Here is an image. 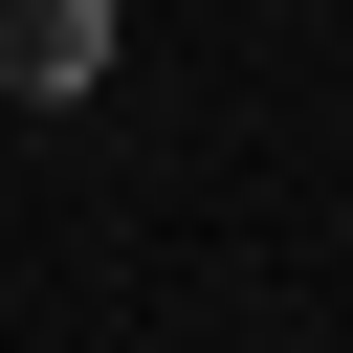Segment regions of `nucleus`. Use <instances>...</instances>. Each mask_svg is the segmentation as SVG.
<instances>
[{"mask_svg":"<svg viewBox=\"0 0 353 353\" xmlns=\"http://www.w3.org/2000/svg\"><path fill=\"white\" fill-rule=\"evenodd\" d=\"M0 88H22V110L110 88V0H0Z\"/></svg>","mask_w":353,"mask_h":353,"instance_id":"1","label":"nucleus"}]
</instances>
